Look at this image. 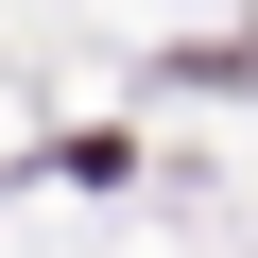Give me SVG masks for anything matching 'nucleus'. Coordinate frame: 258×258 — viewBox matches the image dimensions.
Listing matches in <instances>:
<instances>
[]
</instances>
